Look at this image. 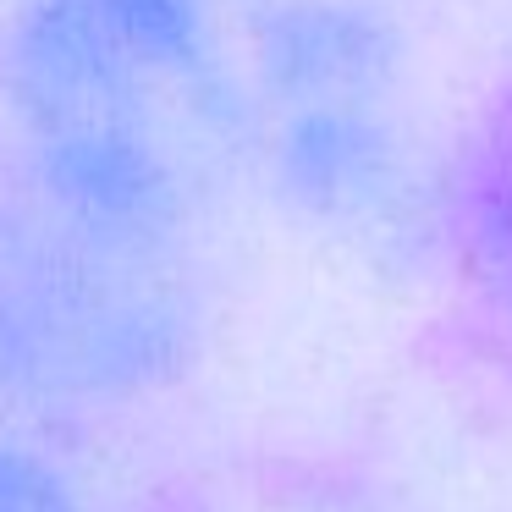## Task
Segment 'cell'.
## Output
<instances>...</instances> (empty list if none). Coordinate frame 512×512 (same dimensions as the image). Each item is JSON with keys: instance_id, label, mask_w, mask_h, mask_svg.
<instances>
[{"instance_id": "obj_1", "label": "cell", "mask_w": 512, "mask_h": 512, "mask_svg": "<svg viewBox=\"0 0 512 512\" xmlns=\"http://www.w3.org/2000/svg\"><path fill=\"white\" fill-rule=\"evenodd\" d=\"M17 155L116 237L188 254L248 160V100L199 0H28L0 50Z\"/></svg>"}, {"instance_id": "obj_2", "label": "cell", "mask_w": 512, "mask_h": 512, "mask_svg": "<svg viewBox=\"0 0 512 512\" xmlns=\"http://www.w3.org/2000/svg\"><path fill=\"white\" fill-rule=\"evenodd\" d=\"M248 160L309 226L364 248L441 237L408 100V39L369 0H281L254 28Z\"/></svg>"}, {"instance_id": "obj_3", "label": "cell", "mask_w": 512, "mask_h": 512, "mask_svg": "<svg viewBox=\"0 0 512 512\" xmlns=\"http://www.w3.org/2000/svg\"><path fill=\"white\" fill-rule=\"evenodd\" d=\"M199 336L188 259L116 237L0 155V386L39 402H133Z\"/></svg>"}, {"instance_id": "obj_4", "label": "cell", "mask_w": 512, "mask_h": 512, "mask_svg": "<svg viewBox=\"0 0 512 512\" xmlns=\"http://www.w3.org/2000/svg\"><path fill=\"white\" fill-rule=\"evenodd\" d=\"M441 243L512 342V67L441 171Z\"/></svg>"}, {"instance_id": "obj_5", "label": "cell", "mask_w": 512, "mask_h": 512, "mask_svg": "<svg viewBox=\"0 0 512 512\" xmlns=\"http://www.w3.org/2000/svg\"><path fill=\"white\" fill-rule=\"evenodd\" d=\"M0 512H78V501L50 463L0 441Z\"/></svg>"}]
</instances>
